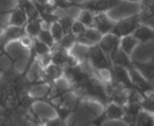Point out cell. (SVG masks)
Here are the masks:
<instances>
[{"label":"cell","instance_id":"cell-13","mask_svg":"<svg viewBox=\"0 0 154 126\" xmlns=\"http://www.w3.org/2000/svg\"><path fill=\"white\" fill-rule=\"evenodd\" d=\"M110 61L112 65H119L123 67H130L133 65V58L131 56L124 53L121 49H119L113 55L110 57Z\"/></svg>","mask_w":154,"mask_h":126},{"label":"cell","instance_id":"cell-6","mask_svg":"<svg viewBox=\"0 0 154 126\" xmlns=\"http://www.w3.org/2000/svg\"><path fill=\"white\" fill-rule=\"evenodd\" d=\"M120 41H121L120 37L112 34V33H108V34H105L102 36L101 40L99 41L97 45L110 58L120 49Z\"/></svg>","mask_w":154,"mask_h":126},{"label":"cell","instance_id":"cell-8","mask_svg":"<svg viewBox=\"0 0 154 126\" xmlns=\"http://www.w3.org/2000/svg\"><path fill=\"white\" fill-rule=\"evenodd\" d=\"M132 35L136 38L140 45L154 42V27L146 23H140Z\"/></svg>","mask_w":154,"mask_h":126},{"label":"cell","instance_id":"cell-11","mask_svg":"<svg viewBox=\"0 0 154 126\" xmlns=\"http://www.w3.org/2000/svg\"><path fill=\"white\" fill-rule=\"evenodd\" d=\"M103 114L106 120L110 121H122L124 117V108L122 105H119L113 102H108L104 106Z\"/></svg>","mask_w":154,"mask_h":126},{"label":"cell","instance_id":"cell-3","mask_svg":"<svg viewBox=\"0 0 154 126\" xmlns=\"http://www.w3.org/2000/svg\"><path fill=\"white\" fill-rule=\"evenodd\" d=\"M128 71H129L130 77H131L134 88L137 90L140 94H143L146 97V95H148L149 93L154 90L153 86L151 85V83L148 81V79L136 68L135 65L133 64L132 66L128 67Z\"/></svg>","mask_w":154,"mask_h":126},{"label":"cell","instance_id":"cell-2","mask_svg":"<svg viewBox=\"0 0 154 126\" xmlns=\"http://www.w3.org/2000/svg\"><path fill=\"white\" fill-rule=\"evenodd\" d=\"M140 23H142V21H140L138 14L125 17V18L116 20L113 30H112L111 33L122 38L124 36L133 34V32L137 29V27Z\"/></svg>","mask_w":154,"mask_h":126},{"label":"cell","instance_id":"cell-20","mask_svg":"<svg viewBox=\"0 0 154 126\" xmlns=\"http://www.w3.org/2000/svg\"><path fill=\"white\" fill-rule=\"evenodd\" d=\"M42 30V27L40 25V23L38 21H32L31 23H29L26 27V31L29 35L32 36H38V34Z\"/></svg>","mask_w":154,"mask_h":126},{"label":"cell","instance_id":"cell-19","mask_svg":"<svg viewBox=\"0 0 154 126\" xmlns=\"http://www.w3.org/2000/svg\"><path fill=\"white\" fill-rule=\"evenodd\" d=\"M86 29H87V27H85V25H84L82 22H80L79 20L75 19L72 25H71L70 33H72L75 37H79V36H81V35H83L84 33H85Z\"/></svg>","mask_w":154,"mask_h":126},{"label":"cell","instance_id":"cell-17","mask_svg":"<svg viewBox=\"0 0 154 126\" xmlns=\"http://www.w3.org/2000/svg\"><path fill=\"white\" fill-rule=\"evenodd\" d=\"M26 21V14L23 12L22 10H18L12 15V19H11V22L13 23L16 27H21L23 25Z\"/></svg>","mask_w":154,"mask_h":126},{"label":"cell","instance_id":"cell-1","mask_svg":"<svg viewBox=\"0 0 154 126\" xmlns=\"http://www.w3.org/2000/svg\"><path fill=\"white\" fill-rule=\"evenodd\" d=\"M86 60L88 64L94 69L95 71L100 69L111 68L112 64L110 61V58L101 49V47L97 44L87 47L86 53Z\"/></svg>","mask_w":154,"mask_h":126},{"label":"cell","instance_id":"cell-16","mask_svg":"<svg viewBox=\"0 0 154 126\" xmlns=\"http://www.w3.org/2000/svg\"><path fill=\"white\" fill-rule=\"evenodd\" d=\"M49 32H51V36H53L55 42L59 43L61 41V39L63 38V36L65 35L64 31H63V27H61L59 21H56L53 24L51 25V29H49Z\"/></svg>","mask_w":154,"mask_h":126},{"label":"cell","instance_id":"cell-7","mask_svg":"<svg viewBox=\"0 0 154 126\" xmlns=\"http://www.w3.org/2000/svg\"><path fill=\"white\" fill-rule=\"evenodd\" d=\"M114 23H116V20L109 17L108 13H97V14H94L92 27L97 30L102 35H105L112 32Z\"/></svg>","mask_w":154,"mask_h":126},{"label":"cell","instance_id":"cell-12","mask_svg":"<svg viewBox=\"0 0 154 126\" xmlns=\"http://www.w3.org/2000/svg\"><path fill=\"white\" fill-rule=\"evenodd\" d=\"M138 46H140V43H138V41L136 40V38L133 35H127V36H124L121 38L120 49L124 53L131 56V57Z\"/></svg>","mask_w":154,"mask_h":126},{"label":"cell","instance_id":"cell-15","mask_svg":"<svg viewBox=\"0 0 154 126\" xmlns=\"http://www.w3.org/2000/svg\"><path fill=\"white\" fill-rule=\"evenodd\" d=\"M77 20L82 22L85 27H91L93 24V20H94V13H92L91 11L87 10V8H82L81 12L78 15Z\"/></svg>","mask_w":154,"mask_h":126},{"label":"cell","instance_id":"cell-5","mask_svg":"<svg viewBox=\"0 0 154 126\" xmlns=\"http://www.w3.org/2000/svg\"><path fill=\"white\" fill-rule=\"evenodd\" d=\"M120 3L121 1L119 0H86L85 2L80 4V6H83V8H87L94 14H97V13H108Z\"/></svg>","mask_w":154,"mask_h":126},{"label":"cell","instance_id":"cell-18","mask_svg":"<svg viewBox=\"0 0 154 126\" xmlns=\"http://www.w3.org/2000/svg\"><path fill=\"white\" fill-rule=\"evenodd\" d=\"M37 37H38V39L41 41V42L45 43V44H46L47 46H49V47H51L56 43L49 31H44V30L42 29Z\"/></svg>","mask_w":154,"mask_h":126},{"label":"cell","instance_id":"cell-14","mask_svg":"<svg viewBox=\"0 0 154 126\" xmlns=\"http://www.w3.org/2000/svg\"><path fill=\"white\" fill-rule=\"evenodd\" d=\"M135 125L140 126H153L154 125V115L147 112L145 109H142L135 119Z\"/></svg>","mask_w":154,"mask_h":126},{"label":"cell","instance_id":"cell-4","mask_svg":"<svg viewBox=\"0 0 154 126\" xmlns=\"http://www.w3.org/2000/svg\"><path fill=\"white\" fill-rule=\"evenodd\" d=\"M110 71H111V77H112L111 81H113L114 83L126 88V90H132V88H134L131 77H130L129 71H128L127 67L119 66V65H112Z\"/></svg>","mask_w":154,"mask_h":126},{"label":"cell","instance_id":"cell-22","mask_svg":"<svg viewBox=\"0 0 154 126\" xmlns=\"http://www.w3.org/2000/svg\"><path fill=\"white\" fill-rule=\"evenodd\" d=\"M20 43L22 44V46L27 47V49H29V47H31L32 45V39L29 38V37H23V38H21Z\"/></svg>","mask_w":154,"mask_h":126},{"label":"cell","instance_id":"cell-21","mask_svg":"<svg viewBox=\"0 0 154 126\" xmlns=\"http://www.w3.org/2000/svg\"><path fill=\"white\" fill-rule=\"evenodd\" d=\"M35 46H36V51H37V53L39 54V55H44V54H47V53H49V49L51 47L49 46H47L45 43H43V42H41L40 40H38L36 42V44H35Z\"/></svg>","mask_w":154,"mask_h":126},{"label":"cell","instance_id":"cell-23","mask_svg":"<svg viewBox=\"0 0 154 126\" xmlns=\"http://www.w3.org/2000/svg\"><path fill=\"white\" fill-rule=\"evenodd\" d=\"M121 2H130V3H140L142 0H119Z\"/></svg>","mask_w":154,"mask_h":126},{"label":"cell","instance_id":"cell-10","mask_svg":"<svg viewBox=\"0 0 154 126\" xmlns=\"http://www.w3.org/2000/svg\"><path fill=\"white\" fill-rule=\"evenodd\" d=\"M102 36L103 35L94 27H87L83 35L77 37V43H80L86 47H89L94 44H97L99 41L101 40Z\"/></svg>","mask_w":154,"mask_h":126},{"label":"cell","instance_id":"cell-9","mask_svg":"<svg viewBox=\"0 0 154 126\" xmlns=\"http://www.w3.org/2000/svg\"><path fill=\"white\" fill-rule=\"evenodd\" d=\"M140 11L137 13L142 23L154 27V0H142L140 2Z\"/></svg>","mask_w":154,"mask_h":126}]
</instances>
